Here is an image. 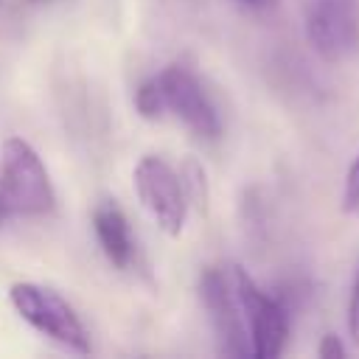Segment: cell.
I'll return each mask as SVG.
<instances>
[{
	"label": "cell",
	"mask_w": 359,
	"mask_h": 359,
	"mask_svg": "<svg viewBox=\"0 0 359 359\" xmlns=\"http://www.w3.org/2000/svg\"><path fill=\"white\" fill-rule=\"evenodd\" d=\"M31 3H42V0H31Z\"/></svg>",
	"instance_id": "16"
},
{
	"label": "cell",
	"mask_w": 359,
	"mask_h": 359,
	"mask_svg": "<svg viewBox=\"0 0 359 359\" xmlns=\"http://www.w3.org/2000/svg\"><path fill=\"white\" fill-rule=\"evenodd\" d=\"M160 90H163V101H165V109L180 118L194 135L199 137H208V140H216L222 135V121H219V112L213 109V104L208 101L202 84L196 81V76L180 65H171L165 67L160 76Z\"/></svg>",
	"instance_id": "7"
},
{
	"label": "cell",
	"mask_w": 359,
	"mask_h": 359,
	"mask_svg": "<svg viewBox=\"0 0 359 359\" xmlns=\"http://www.w3.org/2000/svg\"><path fill=\"white\" fill-rule=\"evenodd\" d=\"M135 107H137V112H140L146 121H154V118H160V115L165 112V101H163V90H160L157 76L149 79V81H143V84L137 87V93H135Z\"/></svg>",
	"instance_id": "10"
},
{
	"label": "cell",
	"mask_w": 359,
	"mask_h": 359,
	"mask_svg": "<svg viewBox=\"0 0 359 359\" xmlns=\"http://www.w3.org/2000/svg\"><path fill=\"white\" fill-rule=\"evenodd\" d=\"M241 3H247V6H255V8H266V6H272L275 0H241Z\"/></svg>",
	"instance_id": "15"
},
{
	"label": "cell",
	"mask_w": 359,
	"mask_h": 359,
	"mask_svg": "<svg viewBox=\"0 0 359 359\" xmlns=\"http://www.w3.org/2000/svg\"><path fill=\"white\" fill-rule=\"evenodd\" d=\"M199 294H202L208 320L216 331L222 353H227V356H252L244 314H241L230 272H222V269H213V266L205 269L202 278H199Z\"/></svg>",
	"instance_id": "6"
},
{
	"label": "cell",
	"mask_w": 359,
	"mask_h": 359,
	"mask_svg": "<svg viewBox=\"0 0 359 359\" xmlns=\"http://www.w3.org/2000/svg\"><path fill=\"white\" fill-rule=\"evenodd\" d=\"M306 36L325 62L351 59L359 50V0H311Z\"/></svg>",
	"instance_id": "5"
},
{
	"label": "cell",
	"mask_w": 359,
	"mask_h": 359,
	"mask_svg": "<svg viewBox=\"0 0 359 359\" xmlns=\"http://www.w3.org/2000/svg\"><path fill=\"white\" fill-rule=\"evenodd\" d=\"M93 227L107 261L118 269H126L135 255V241H132V230L123 210L115 202H101L93 213Z\"/></svg>",
	"instance_id": "8"
},
{
	"label": "cell",
	"mask_w": 359,
	"mask_h": 359,
	"mask_svg": "<svg viewBox=\"0 0 359 359\" xmlns=\"http://www.w3.org/2000/svg\"><path fill=\"white\" fill-rule=\"evenodd\" d=\"M180 182L185 191V199L205 216L208 213V202H210V188H208V174L205 165L196 157H185L180 165Z\"/></svg>",
	"instance_id": "9"
},
{
	"label": "cell",
	"mask_w": 359,
	"mask_h": 359,
	"mask_svg": "<svg viewBox=\"0 0 359 359\" xmlns=\"http://www.w3.org/2000/svg\"><path fill=\"white\" fill-rule=\"evenodd\" d=\"M11 216V210H8V205L3 202V196H0V227H3V222Z\"/></svg>",
	"instance_id": "14"
},
{
	"label": "cell",
	"mask_w": 359,
	"mask_h": 359,
	"mask_svg": "<svg viewBox=\"0 0 359 359\" xmlns=\"http://www.w3.org/2000/svg\"><path fill=\"white\" fill-rule=\"evenodd\" d=\"M342 213L359 216V154L353 157V163L345 171V182H342Z\"/></svg>",
	"instance_id": "11"
},
{
	"label": "cell",
	"mask_w": 359,
	"mask_h": 359,
	"mask_svg": "<svg viewBox=\"0 0 359 359\" xmlns=\"http://www.w3.org/2000/svg\"><path fill=\"white\" fill-rule=\"evenodd\" d=\"M8 300L14 311L39 334L50 337L67 351L90 353V337L84 331V323L59 292L39 283H14L8 289Z\"/></svg>",
	"instance_id": "2"
},
{
	"label": "cell",
	"mask_w": 359,
	"mask_h": 359,
	"mask_svg": "<svg viewBox=\"0 0 359 359\" xmlns=\"http://www.w3.org/2000/svg\"><path fill=\"white\" fill-rule=\"evenodd\" d=\"M345 325H348V337H351V342L359 348V269H356L353 283H351V297H348Z\"/></svg>",
	"instance_id": "12"
},
{
	"label": "cell",
	"mask_w": 359,
	"mask_h": 359,
	"mask_svg": "<svg viewBox=\"0 0 359 359\" xmlns=\"http://www.w3.org/2000/svg\"><path fill=\"white\" fill-rule=\"evenodd\" d=\"M132 180H135L137 199L151 213V219L160 224V230L168 236H180L185 224V213H188V199H185L180 174L165 160L146 154L135 165Z\"/></svg>",
	"instance_id": "4"
},
{
	"label": "cell",
	"mask_w": 359,
	"mask_h": 359,
	"mask_svg": "<svg viewBox=\"0 0 359 359\" xmlns=\"http://www.w3.org/2000/svg\"><path fill=\"white\" fill-rule=\"evenodd\" d=\"M0 196L11 216H42L53 210L56 194L36 149L22 137H6L0 149Z\"/></svg>",
	"instance_id": "1"
},
{
	"label": "cell",
	"mask_w": 359,
	"mask_h": 359,
	"mask_svg": "<svg viewBox=\"0 0 359 359\" xmlns=\"http://www.w3.org/2000/svg\"><path fill=\"white\" fill-rule=\"evenodd\" d=\"M230 280L244 314L250 353L255 359H275L283 353L289 339V309L278 297L258 289V283L241 266H230Z\"/></svg>",
	"instance_id": "3"
},
{
	"label": "cell",
	"mask_w": 359,
	"mask_h": 359,
	"mask_svg": "<svg viewBox=\"0 0 359 359\" xmlns=\"http://www.w3.org/2000/svg\"><path fill=\"white\" fill-rule=\"evenodd\" d=\"M317 356L320 359H342L345 356V345L337 334H323L320 345H317Z\"/></svg>",
	"instance_id": "13"
}]
</instances>
